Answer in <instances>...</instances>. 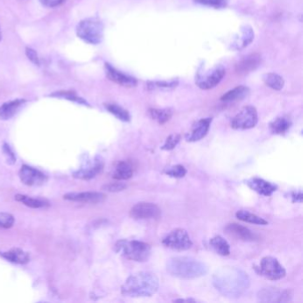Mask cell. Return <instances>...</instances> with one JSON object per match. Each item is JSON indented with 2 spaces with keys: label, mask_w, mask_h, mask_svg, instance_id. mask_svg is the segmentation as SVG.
Wrapping results in <instances>:
<instances>
[{
  "label": "cell",
  "mask_w": 303,
  "mask_h": 303,
  "mask_svg": "<svg viewBox=\"0 0 303 303\" xmlns=\"http://www.w3.org/2000/svg\"><path fill=\"white\" fill-rule=\"evenodd\" d=\"M213 285L225 297L239 298L248 290L250 278L240 269L223 267L213 274Z\"/></svg>",
  "instance_id": "cell-1"
},
{
  "label": "cell",
  "mask_w": 303,
  "mask_h": 303,
  "mask_svg": "<svg viewBox=\"0 0 303 303\" xmlns=\"http://www.w3.org/2000/svg\"><path fill=\"white\" fill-rule=\"evenodd\" d=\"M159 280L154 273L139 272L128 277L121 287L123 295L133 298L150 297L158 292Z\"/></svg>",
  "instance_id": "cell-2"
},
{
  "label": "cell",
  "mask_w": 303,
  "mask_h": 303,
  "mask_svg": "<svg viewBox=\"0 0 303 303\" xmlns=\"http://www.w3.org/2000/svg\"><path fill=\"white\" fill-rule=\"evenodd\" d=\"M166 271L173 277L181 279H194L205 276L208 268L202 261L191 257L180 256L171 258L166 263Z\"/></svg>",
  "instance_id": "cell-3"
},
{
  "label": "cell",
  "mask_w": 303,
  "mask_h": 303,
  "mask_svg": "<svg viewBox=\"0 0 303 303\" xmlns=\"http://www.w3.org/2000/svg\"><path fill=\"white\" fill-rule=\"evenodd\" d=\"M115 251L128 260L137 262H145L151 255V246L138 240H119L115 245Z\"/></svg>",
  "instance_id": "cell-4"
},
{
  "label": "cell",
  "mask_w": 303,
  "mask_h": 303,
  "mask_svg": "<svg viewBox=\"0 0 303 303\" xmlns=\"http://www.w3.org/2000/svg\"><path fill=\"white\" fill-rule=\"evenodd\" d=\"M77 35L85 42L91 45H98L103 39L104 25L98 18H86L78 24Z\"/></svg>",
  "instance_id": "cell-5"
},
{
  "label": "cell",
  "mask_w": 303,
  "mask_h": 303,
  "mask_svg": "<svg viewBox=\"0 0 303 303\" xmlns=\"http://www.w3.org/2000/svg\"><path fill=\"white\" fill-rule=\"evenodd\" d=\"M255 269L257 274L270 280H280L287 275L286 269L282 264L271 256L263 257Z\"/></svg>",
  "instance_id": "cell-6"
},
{
  "label": "cell",
  "mask_w": 303,
  "mask_h": 303,
  "mask_svg": "<svg viewBox=\"0 0 303 303\" xmlns=\"http://www.w3.org/2000/svg\"><path fill=\"white\" fill-rule=\"evenodd\" d=\"M226 70L223 65H214L213 68L197 72L196 85L203 90H209L215 87L223 80Z\"/></svg>",
  "instance_id": "cell-7"
},
{
  "label": "cell",
  "mask_w": 303,
  "mask_h": 303,
  "mask_svg": "<svg viewBox=\"0 0 303 303\" xmlns=\"http://www.w3.org/2000/svg\"><path fill=\"white\" fill-rule=\"evenodd\" d=\"M163 245L175 251H187L192 247L191 239L185 229H175L166 235L162 241Z\"/></svg>",
  "instance_id": "cell-8"
},
{
  "label": "cell",
  "mask_w": 303,
  "mask_h": 303,
  "mask_svg": "<svg viewBox=\"0 0 303 303\" xmlns=\"http://www.w3.org/2000/svg\"><path fill=\"white\" fill-rule=\"evenodd\" d=\"M258 123V113L255 108L246 106L243 108L232 120L231 128L237 130H246L255 127Z\"/></svg>",
  "instance_id": "cell-9"
},
{
  "label": "cell",
  "mask_w": 303,
  "mask_h": 303,
  "mask_svg": "<svg viewBox=\"0 0 303 303\" xmlns=\"http://www.w3.org/2000/svg\"><path fill=\"white\" fill-rule=\"evenodd\" d=\"M130 216L138 221L157 220L161 216V209L153 203H138L131 209Z\"/></svg>",
  "instance_id": "cell-10"
},
{
  "label": "cell",
  "mask_w": 303,
  "mask_h": 303,
  "mask_svg": "<svg viewBox=\"0 0 303 303\" xmlns=\"http://www.w3.org/2000/svg\"><path fill=\"white\" fill-rule=\"evenodd\" d=\"M258 300L262 303H288L293 300L291 290H280L277 288H262L258 293Z\"/></svg>",
  "instance_id": "cell-11"
},
{
  "label": "cell",
  "mask_w": 303,
  "mask_h": 303,
  "mask_svg": "<svg viewBox=\"0 0 303 303\" xmlns=\"http://www.w3.org/2000/svg\"><path fill=\"white\" fill-rule=\"evenodd\" d=\"M21 182L27 186H41L48 181V177L42 172L37 170L29 165H22L19 172Z\"/></svg>",
  "instance_id": "cell-12"
},
{
  "label": "cell",
  "mask_w": 303,
  "mask_h": 303,
  "mask_svg": "<svg viewBox=\"0 0 303 303\" xmlns=\"http://www.w3.org/2000/svg\"><path fill=\"white\" fill-rule=\"evenodd\" d=\"M211 123H212V118L210 117L202 118L198 120L197 123H195L194 126L192 127L191 132L187 133L185 136L187 142L194 143V142H197L205 138L210 129Z\"/></svg>",
  "instance_id": "cell-13"
},
{
  "label": "cell",
  "mask_w": 303,
  "mask_h": 303,
  "mask_svg": "<svg viewBox=\"0 0 303 303\" xmlns=\"http://www.w3.org/2000/svg\"><path fill=\"white\" fill-rule=\"evenodd\" d=\"M64 199L72 202L96 204L102 202L105 199V195L100 192H73L64 195Z\"/></svg>",
  "instance_id": "cell-14"
},
{
  "label": "cell",
  "mask_w": 303,
  "mask_h": 303,
  "mask_svg": "<svg viewBox=\"0 0 303 303\" xmlns=\"http://www.w3.org/2000/svg\"><path fill=\"white\" fill-rule=\"evenodd\" d=\"M225 231L230 237H233L236 239L245 241V242H254L258 239L257 235L255 234L252 230L242 226L239 224L231 223L227 225L225 228Z\"/></svg>",
  "instance_id": "cell-15"
},
{
  "label": "cell",
  "mask_w": 303,
  "mask_h": 303,
  "mask_svg": "<svg viewBox=\"0 0 303 303\" xmlns=\"http://www.w3.org/2000/svg\"><path fill=\"white\" fill-rule=\"evenodd\" d=\"M103 166L104 164L102 160L96 159L94 161L86 164L85 166L82 167L80 170L75 172L73 176L80 180H91L101 173L103 169Z\"/></svg>",
  "instance_id": "cell-16"
},
{
  "label": "cell",
  "mask_w": 303,
  "mask_h": 303,
  "mask_svg": "<svg viewBox=\"0 0 303 303\" xmlns=\"http://www.w3.org/2000/svg\"><path fill=\"white\" fill-rule=\"evenodd\" d=\"M105 71L107 77L118 85L126 87H133L137 85V81L134 78L124 74L121 71H118L117 69L113 68L111 64H105Z\"/></svg>",
  "instance_id": "cell-17"
},
{
  "label": "cell",
  "mask_w": 303,
  "mask_h": 303,
  "mask_svg": "<svg viewBox=\"0 0 303 303\" xmlns=\"http://www.w3.org/2000/svg\"><path fill=\"white\" fill-rule=\"evenodd\" d=\"M261 63V57L258 53H252L239 61L236 65V71L240 75L247 74L257 69Z\"/></svg>",
  "instance_id": "cell-18"
},
{
  "label": "cell",
  "mask_w": 303,
  "mask_h": 303,
  "mask_svg": "<svg viewBox=\"0 0 303 303\" xmlns=\"http://www.w3.org/2000/svg\"><path fill=\"white\" fill-rule=\"evenodd\" d=\"M255 38V32L250 26H244L240 29L239 34L235 37L231 44V48L234 50H242L246 48Z\"/></svg>",
  "instance_id": "cell-19"
},
{
  "label": "cell",
  "mask_w": 303,
  "mask_h": 303,
  "mask_svg": "<svg viewBox=\"0 0 303 303\" xmlns=\"http://www.w3.org/2000/svg\"><path fill=\"white\" fill-rule=\"evenodd\" d=\"M247 185L251 190L264 197H270L277 191L276 185L261 178H252L249 181H247Z\"/></svg>",
  "instance_id": "cell-20"
},
{
  "label": "cell",
  "mask_w": 303,
  "mask_h": 303,
  "mask_svg": "<svg viewBox=\"0 0 303 303\" xmlns=\"http://www.w3.org/2000/svg\"><path fill=\"white\" fill-rule=\"evenodd\" d=\"M26 102L23 99H16L14 101L5 102L0 107V119L7 120L14 117L20 107Z\"/></svg>",
  "instance_id": "cell-21"
},
{
  "label": "cell",
  "mask_w": 303,
  "mask_h": 303,
  "mask_svg": "<svg viewBox=\"0 0 303 303\" xmlns=\"http://www.w3.org/2000/svg\"><path fill=\"white\" fill-rule=\"evenodd\" d=\"M1 255L5 260L17 264H26L30 261V255L25 251L18 248L4 252L1 254Z\"/></svg>",
  "instance_id": "cell-22"
},
{
  "label": "cell",
  "mask_w": 303,
  "mask_h": 303,
  "mask_svg": "<svg viewBox=\"0 0 303 303\" xmlns=\"http://www.w3.org/2000/svg\"><path fill=\"white\" fill-rule=\"evenodd\" d=\"M133 170L132 165L128 162L121 161L117 164L114 173L113 178L118 181H126L133 176Z\"/></svg>",
  "instance_id": "cell-23"
},
{
  "label": "cell",
  "mask_w": 303,
  "mask_h": 303,
  "mask_svg": "<svg viewBox=\"0 0 303 303\" xmlns=\"http://www.w3.org/2000/svg\"><path fill=\"white\" fill-rule=\"evenodd\" d=\"M249 94V88L245 85H239L235 87L234 89L227 92L225 95L222 96L221 100L225 102H230V101H239L242 100L245 97L248 96Z\"/></svg>",
  "instance_id": "cell-24"
},
{
  "label": "cell",
  "mask_w": 303,
  "mask_h": 303,
  "mask_svg": "<svg viewBox=\"0 0 303 303\" xmlns=\"http://www.w3.org/2000/svg\"><path fill=\"white\" fill-rule=\"evenodd\" d=\"M210 246L219 255L228 256L230 254V246L227 240L221 236H215L210 240Z\"/></svg>",
  "instance_id": "cell-25"
},
{
  "label": "cell",
  "mask_w": 303,
  "mask_h": 303,
  "mask_svg": "<svg viewBox=\"0 0 303 303\" xmlns=\"http://www.w3.org/2000/svg\"><path fill=\"white\" fill-rule=\"evenodd\" d=\"M291 126L292 122L288 117H279L271 123L270 128L272 133L275 134H284L291 128Z\"/></svg>",
  "instance_id": "cell-26"
},
{
  "label": "cell",
  "mask_w": 303,
  "mask_h": 303,
  "mask_svg": "<svg viewBox=\"0 0 303 303\" xmlns=\"http://www.w3.org/2000/svg\"><path fill=\"white\" fill-rule=\"evenodd\" d=\"M16 201L22 203L23 205H25L26 207H29L34 208H46L49 207V203L45 200V199H40V198H34V197H29L26 195H16Z\"/></svg>",
  "instance_id": "cell-27"
},
{
  "label": "cell",
  "mask_w": 303,
  "mask_h": 303,
  "mask_svg": "<svg viewBox=\"0 0 303 303\" xmlns=\"http://www.w3.org/2000/svg\"><path fill=\"white\" fill-rule=\"evenodd\" d=\"M236 217L245 223H248L256 224V225H267L268 222L266 220L261 218L260 216L256 215L255 213H250L245 210H239L236 213Z\"/></svg>",
  "instance_id": "cell-28"
},
{
  "label": "cell",
  "mask_w": 303,
  "mask_h": 303,
  "mask_svg": "<svg viewBox=\"0 0 303 303\" xmlns=\"http://www.w3.org/2000/svg\"><path fill=\"white\" fill-rule=\"evenodd\" d=\"M149 114L152 119L156 120L160 125H163L170 120L173 116V112L170 109H150Z\"/></svg>",
  "instance_id": "cell-29"
},
{
  "label": "cell",
  "mask_w": 303,
  "mask_h": 303,
  "mask_svg": "<svg viewBox=\"0 0 303 303\" xmlns=\"http://www.w3.org/2000/svg\"><path fill=\"white\" fill-rule=\"evenodd\" d=\"M262 80L269 87L274 90H281L285 85V81L282 77L276 73H266L263 75Z\"/></svg>",
  "instance_id": "cell-30"
},
{
  "label": "cell",
  "mask_w": 303,
  "mask_h": 303,
  "mask_svg": "<svg viewBox=\"0 0 303 303\" xmlns=\"http://www.w3.org/2000/svg\"><path fill=\"white\" fill-rule=\"evenodd\" d=\"M106 109L111 112L112 114H113L115 117H117L118 119H120L121 121L124 122H129L131 117H130V114L129 112L123 109L122 107L117 105V104H114V103H109L106 104Z\"/></svg>",
  "instance_id": "cell-31"
},
{
  "label": "cell",
  "mask_w": 303,
  "mask_h": 303,
  "mask_svg": "<svg viewBox=\"0 0 303 303\" xmlns=\"http://www.w3.org/2000/svg\"><path fill=\"white\" fill-rule=\"evenodd\" d=\"M53 97H57V98H63V99H66V100H69L70 101H74L77 102L79 104H83V105H88V103L80 96H77L75 93L72 92H68V91H61V92H57V93H53L52 96Z\"/></svg>",
  "instance_id": "cell-32"
},
{
  "label": "cell",
  "mask_w": 303,
  "mask_h": 303,
  "mask_svg": "<svg viewBox=\"0 0 303 303\" xmlns=\"http://www.w3.org/2000/svg\"><path fill=\"white\" fill-rule=\"evenodd\" d=\"M165 174L167 175L173 177V178H182L186 175L187 169L181 165H176L174 166H171L167 170L165 171Z\"/></svg>",
  "instance_id": "cell-33"
},
{
  "label": "cell",
  "mask_w": 303,
  "mask_h": 303,
  "mask_svg": "<svg viewBox=\"0 0 303 303\" xmlns=\"http://www.w3.org/2000/svg\"><path fill=\"white\" fill-rule=\"evenodd\" d=\"M181 141L180 134H172L168 138L166 139L165 144L162 146V149L164 150H172L175 149L178 144Z\"/></svg>",
  "instance_id": "cell-34"
},
{
  "label": "cell",
  "mask_w": 303,
  "mask_h": 303,
  "mask_svg": "<svg viewBox=\"0 0 303 303\" xmlns=\"http://www.w3.org/2000/svg\"><path fill=\"white\" fill-rule=\"evenodd\" d=\"M229 0H195L198 4L207 5L214 8H224L228 5Z\"/></svg>",
  "instance_id": "cell-35"
},
{
  "label": "cell",
  "mask_w": 303,
  "mask_h": 303,
  "mask_svg": "<svg viewBox=\"0 0 303 303\" xmlns=\"http://www.w3.org/2000/svg\"><path fill=\"white\" fill-rule=\"evenodd\" d=\"M15 223L14 216L7 213H0V229H9Z\"/></svg>",
  "instance_id": "cell-36"
},
{
  "label": "cell",
  "mask_w": 303,
  "mask_h": 303,
  "mask_svg": "<svg viewBox=\"0 0 303 303\" xmlns=\"http://www.w3.org/2000/svg\"><path fill=\"white\" fill-rule=\"evenodd\" d=\"M3 153L5 156V160L9 165H14L16 162V158L15 153L13 152V150L10 148V146L8 144H4L3 146Z\"/></svg>",
  "instance_id": "cell-37"
},
{
  "label": "cell",
  "mask_w": 303,
  "mask_h": 303,
  "mask_svg": "<svg viewBox=\"0 0 303 303\" xmlns=\"http://www.w3.org/2000/svg\"><path fill=\"white\" fill-rule=\"evenodd\" d=\"M127 189V185L121 183V182H114V183H109L103 186V190L110 192L122 191Z\"/></svg>",
  "instance_id": "cell-38"
},
{
  "label": "cell",
  "mask_w": 303,
  "mask_h": 303,
  "mask_svg": "<svg viewBox=\"0 0 303 303\" xmlns=\"http://www.w3.org/2000/svg\"><path fill=\"white\" fill-rule=\"evenodd\" d=\"M25 53H26L27 57L32 62V64H34L35 65H37V66L40 65L39 57L37 55V52L34 49H32L31 48H27Z\"/></svg>",
  "instance_id": "cell-39"
},
{
  "label": "cell",
  "mask_w": 303,
  "mask_h": 303,
  "mask_svg": "<svg viewBox=\"0 0 303 303\" xmlns=\"http://www.w3.org/2000/svg\"><path fill=\"white\" fill-rule=\"evenodd\" d=\"M41 5L48 7V8H53L58 5H62L66 0H38Z\"/></svg>",
  "instance_id": "cell-40"
},
{
  "label": "cell",
  "mask_w": 303,
  "mask_h": 303,
  "mask_svg": "<svg viewBox=\"0 0 303 303\" xmlns=\"http://www.w3.org/2000/svg\"><path fill=\"white\" fill-rule=\"evenodd\" d=\"M151 84L153 85L152 88L158 87V88H166V89L174 88L177 85V83H176L175 81H171V82H153Z\"/></svg>",
  "instance_id": "cell-41"
},
{
  "label": "cell",
  "mask_w": 303,
  "mask_h": 303,
  "mask_svg": "<svg viewBox=\"0 0 303 303\" xmlns=\"http://www.w3.org/2000/svg\"><path fill=\"white\" fill-rule=\"evenodd\" d=\"M292 197L293 198V202H303V193L302 191L293 192L292 194Z\"/></svg>",
  "instance_id": "cell-42"
},
{
  "label": "cell",
  "mask_w": 303,
  "mask_h": 303,
  "mask_svg": "<svg viewBox=\"0 0 303 303\" xmlns=\"http://www.w3.org/2000/svg\"><path fill=\"white\" fill-rule=\"evenodd\" d=\"M175 302H180V303H184V302H188V303L194 302V303H195L196 300H193V299H187V300H184V299H177Z\"/></svg>",
  "instance_id": "cell-43"
},
{
  "label": "cell",
  "mask_w": 303,
  "mask_h": 303,
  "mask_svg": "<svg viewBox=\"0 0 303 303\" xmlns=\"http://www.w3.org/2000/svg\"><path fill=\"white\" fill-rule=\"evenodd\" d=\"M0 40H1V33H0Z\"/></svg>",
  "instance_id": "cell-44"
}]
</instances>
